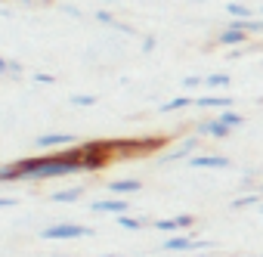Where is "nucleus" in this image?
I'll list each match as a JSON object with an SVG mask.
<instances>
[{
    "label": "nucleus",
    "instance_id": "nucleus-29",
    "mask_svg": "<svg viewBox=\"0 0 263 257\" xmlns=\"http://www.w3.org/2000/svg\"><path fill=\"white\" fill-rule=\"evenodd\" d=\"M96 4H124V0H96Z\"/></svg>",
    "mask_w": 263,
    "mask_h": 257
},
{
    "label": "nucleus",
    "instance_id": "nucleus-31",
    "mask_svg": "<svg viewBox=\"0 0 263 257\" xmlns=\"http://www.w3.org/2000/svg\"><path fill=\"white\" fill-rule=\"evenodd\" d=\"M99 257H121V254H99Z\"/></svg>",
    "mask_w": 263,
    "mask_h": 257
},
{
    "label": "nucleus",
    "instance_id": "nucleus-28",
    "mask_svg": "<svg viewBox=\"0 0 263 257\" xmlns=\"http://www.w3.org/2000/svg\"><path fill=\"white\" fill-rule=\"evenodd\" d=\"M180 257H208V254H201V251H192V254H180Z\"/></svg>",
    "mask_w": 263,
    "mask_h": 257
},
{
    "label": "nucleus",
    "instance_id": "nucleus-21",
    "mask_svg": "<svg viewBox=\"0 0 263 257\" xmlns=\"http://www.w3.org/2000/svg\"><path fill=\"white\" fill-rule=\"evenodd\" d=\"M183 87H186V90L204 87V75H186V78H183Z\"/></svg>",
    "mask_w": 263,
    "mask_h": 257
},
{
    "label": "nucleus",
    "instance_id": "nucleus-4",
    "mask_svg": "<svg viewBox=\"0 0 263 257\" xmlns=\"http://www.w3.org/2000/svg\"><path fill=\"white\" fill-rule=\"evenodd\" d=\"M198 149H201V137H198V134H192V137H183V140H180V143H177L174 149H167V152H164V155H161L158 161H161V164H174V161H189V158H192V155H195Z\"/></svg>",
    "mask_w": 263,
    "mask_h": 257
},
{
    "label": "nucleus",
    "instance_id": "nucleus-38",
    "mask_svg": "<svg viewBox=\"0 0 263 257\" xmlns=\"http://www.w3.org/2000/svg\"><path fill=\"white\" fill-rule=\"evenodd\" d=\"M260 257H263V254H260Z\"/></svg>",
    "mask_w": 263,
    "mask_h": 257
},
{
    "label": "nucleus",
    "instance_id": "nucleus-9",
    "mask_svg": "<svg viewBox=\"0 0 263 257\" xmlns=\"http://www.w3.org/2000/svg\"><path fill=\"white\" fill-rule=\"evenodd\" d=\"M248 41H251V34H248L245 28H235V25H226V28L214 38V44H217V47H226V50L248 47Z\"/></svg>",
    "mask_w": 263,
    "mask_h": 257
},
{
    "label": "nucleus",
    "instance_id": "nucleus-1",
    "mask_svg": "<svg viewBox=\"0 0 263 257\" xmlns=\"http://www.w3.org/2000/svg\"><path fill=\"white\" fill-rule=\"evenodd\" d=\"M74 174H87L81 146H68V149H59V152H44V155H31V158L16 161L19 183L62 180V177H74Z\"/></svg>",
    "mask_w": 263,
    "mask_h": 257
},
{
    "label": "nucleus",
    "instance_id": "nucleus-34",
    "mask_svg": "<svg viewBox=\"0 0 263 257\" xmlns=\"http://www.w3.org/2000/svg\"><path fill=\"white\" fill-rule=\"evenodd\" d=\"M189 4H204V0H189Z\"/></svg>",
    "mask_w": 263,
    "mask_h": 257
},
{
    "label": "nucleus",
    "instance_id": "nucleus-39",
    "mask_svg": "<svg viewBox=\"0 0 263 257\" xmlns=\"http://www.w3.org/2000/svg\"><path fill=\"white\" fill-rule=\"evenodd\" d=\"M260 192H263V189H260Z\"/></svg>",
    "mask_w": 263,
    "mask_h": 257
},
{
    "label": "nucleus",
    "instance_id": "nucleus-3",
    "mask_svg": "<svg viewBox=\"0 0 263 257\" xmlns=\"http://www.w3.org/2000/svg\"><path fill=\"white\" fill-rule=\"evenodd\" d=\"M204 248H214V242H198L192 232H174L161 242V251H167V254H192V251H204Z\"/></svg>",
    "mask_w": 263,
    "mask_h": 257
},
{
    "label": "nucleus",
    "instance_id": "nucleus-18",
    "mask_svg": "<svg viewBox=\"0 0 263 257\" xmlns=\"http://www.w3.org/2000/svg\"><path fill=\"white\" fill-rule=\"evenodd\" d=\"M229 84H232L229 71H211V75H204V87H208V90H223V87H229Z\"/></svg>",
    "mask_w": 263,
    "mask_h": 257
},
{
    "label": "nucleus",
    "instance_id": "nucleus-35",
    "mask_svg": "<svg viewBox=\"0 0 263 257\" xmlns=\"http://www.w3.org/2000/svg\"><path fill=\"white\" fill-rule=\"evenodd\" d=\"M257 211H260V214H263V201H260V208H257Z\"/></svg>",
    "mask_w": 263,
    "mask_h": 257
},
{
    "label": "nucleus",
    "instance_id": "nucleus-27",
    "mask_svg": "<svg viewBox=\"0 0 263 257\" xmlns=\"http://www.w3.org/2000/svg\"><path fill=\"white\" fill-rule=\"evenodd\" d=\"M65 13H68V16H71V19H84V13H81V10H78V7H65Z\"/></svg>",
    "mask_w": 263,
    "mask_h": 257
},
{
    "label": "nucleus",
    "instance_id": "nucleus-19",
    "mask_svg": "<svg viewBox=\"0 0 263 257\" xmlns=\"http://www.w3.org/2000/svg\"><path fill=\"white\" fill-rule=\"evenodd\" d=\"M217 118H220L226 127H232V131L245 127V115H241V112H235V108H223V112H217Z\"/></svg>",
    "mask_w": 263,
    "mask_h": 257
},
{
    "label": "nucleus",
    "instance_id": "nucleus-12",
    "mask_svg": "<svg viewBox=\"0 0 263 257\" xmlns=\"http://www.w3.org/2000/svg\"><path fill=\"white\" fill-rule=\"evenodd\" d=\"M235 105V99L232 96H195V108H217V112H223V108H232Z\"/></svg>",
    "mask_w": 263,
    "mask_h": 257
},
{
    "label": "nucleus",
    "instance_id": "nucleus-7",
    "mask_svg": "<svg viewBox=\"0 0 263 257\" xmlns=\"http://www.w3.org/2000/svg\"><path fill=\"white\" fill-rule=\"evenodd\" d=\"M189 168H195V171H226L232 161L226 158V155H214V152H195L189 161H186Z\"/></svg>",
    "mask_w": 263,
    "mask_h": 257
},
{
    "label": "nucleus",
    "instance_id": "nucleus-22",
    "mask_svg": "<svg viewBox=\"0 0 263 257\" xmlns=\"http://www.w3.org/2000/svg\"><path fill=\"white\" fill-rule=\"evenodd\" d=\"M155 47H158V38H155V34H146V38H143V47H140V50H143V53H152Z\"/></svg>",
    "mask_w": 263,
    "mask_h": 257
},
{
    "label": "nucleus",
    "instance_id": "nucleus-36",
    "mask_svg": "<svg viewBox=\"0 0 263 257\" xmlns=\"http://www.w3.org/2000/svg\"><path fill=\"white\" fill-rule=\"evenodd\" d=\"M245 257H260V254H245Z\"/></svg>",
    "mask_w": 263,
    "mask_h": 257
},
{
    "label": "nucleus",
    "instance_id": "nucleus-11",
    "mask_svg": "<svg viewBox=\"0 0 263 257\" xmlns=\"http://www.w3.org/2000/svg\"><path fill=\"white\" fill-rule=\"evenodd\" d=\"M93 19L99 22V25H105V28H115V31H121V34H134V28H130L127 22H121L115 13H108V10H96L93 13Z\"/></svg>",
    "mask_w": 263,
    "mask_h": 257
},
{
    "label": "nucleus",
    "instance_id": "nucleus-26",
    "mask_svg": "<svg viewBox=\"0 0 263 257\" xmlns=\"http://www.w3.org/2000/svg\"><path fill=\"white\" fill-rule=\"evenodd\" d=\"M0 78H10V59L0 56Z\"/></svg>",
    "mask_w": 263,
    "mask_h": 257
},
{
    "label": "nucleus",
    "instance_id": "nucleus-6",
    "mask_svg": "<svg viewBox=\"0 0 263 257\" xmlns=\"http://www.w3.org/2000/svg\"><path fill=\"white\" fill-rule=\"evenodd\" d=\"M195 134H198L201 140H204V137H208V140H229V137H232V127H226V124L214 115V118H201V121L195 124Z\"/></svg>",
    "mask_w": 263,
    "mask_h": 257
},
{
    "label": "nucleus",
    "instance_id": "nucleus-25",
    "mask_svg": "<svg viewBox=\"0 0 263 257\" xmlns=\"http://www.w3.org/2000/svg\"><path fill=\"white\" fill-rule=\"evenodd\" d=\"M16 205H19L16 195H0V211H4V208H16Z\"/></svg>",
    "mask_w": 263,
    "mask_h": 257
},
{
    "label": "nucleus",
    "instance_id": "nucleus-8",
    "mask_svg": "<svg viewBox=\"0 0 263 257\" xmlns=\"http://www.w3.org/2000/svg\"><path fill=\"white\" fill-rule=\"evenodd\" d=\"M90 211H93V214H111V217H121V214H130V201L121 198V195L96 198V201H90Z\"/></svg>",
    "mask_w": 263,
    "mask_h": 257
},
{
    "label": "nucleus",
    "instance_id": "nucleus-15",
    "mask_svg": "<svg viewBox=\"0 0 263 257\" xmlns=\"http://www.w3.org/2000/svg\"><path fill=\"white\" fill-rule=\"evenodd\" d=\"M226 16L229 19H254L257 16V10L251 7V4H238V0H229V4H226Z\"/></svg>",
    "mask_w": 263,
    "mask_h": 257
},
{
    "label": "nucleus",
    "instance_id": "nucleus-13",
    "mask_svg": "<svg viewBox=\"0 0 263 257\" xmlns=\"http://www.w3.org/2000/svg\"><path fill=\"white\" fill-rule=\"evenodd\" d=\"M84 186H68V189H56L53 195H50V201L53 205H74V201H81L84 198Z\"/></svg>",
    "mask_w": 263,
    "mask_h": 257
},
{
    "label": "nucleus",
    "instance_id": "nucleus-5",
    "mask_svg": "<svg viewBox=\"0 0 263 257\" xmlns=\"http://www.w3.org/2000/svg\"><path fill=\"white\" fill-rule=\"evenodd\" d=\"M34 146L41 152H59V149H68V146H78V137L74 134H62V131H53V134H41L34 140Z\"/></svg>",
    "mask_w": 263,
    "mask_h": 257
},
{
    "label": "nucleus",
    "instance_id": "nucleus-30",
    "mask_svg": "<svg viewBox=\"0 0 263 257\" xmlns=\"http://www.w3.org/2000/svg\"><path fill=\"white\" fill-rule=\"evenodd\" d=\"M13 4H34V0H13Z\"/></svg>",
    "mask_w": 263,
    "mask_h": 257
},
{
    "label": "nucleus",
    "instance_id": "nucleus-2",
    "mask_svg": "<svg viewBox=\"0 0 263 257\" xmlns=\"http://www.w3.org/2000/svg\"><path fill=\"white\" fill-rule=\"evenodd\" d=\"M93 235H96L93 226L71 223V220H59V223H50V226L41 229L44 242H74V238H93Z\"/></svg>",
    "mask_w": 263,
    "mask_h": 257
},
{
    "label": "nucleus",
    "instance_id": "nucleus-20",
    "mask_svg": "<svg viewBox=\"0 0 263 257\" xmlns=\"http://www.w3.org/2000/svg\"><path fill=\"white\" fill-rule=\"evenodd\" d=\"M68 102L74 108H93L99 102V96H93V93H74V96H68Z\"/></svg>",
    "mask_w": 263,
    "mask_h": 257
},
{
    "label": "nucleus",
    "instance_id": "nucleus-14",
    "mask_svg": "<svg viewBox=\"0 0 263 257\" xmlns=\"http://www.w3.org/2000/svg\"><path fill=\"white\" fill-rule=\"evenodd\" d=\"M115 223H118L121 229H127V232H140V229L152 226L149 217H134V214H121V217H115Z\"/></svg>",
    "mask_w": 263,
    "mask_h": 257
},
{
    "label": "nucleus",
    "instance_id": "nucleus-10",
    "mask_svg": "<svg viewBox=\"0 0 263 257\" xmlns=\"http://www.w3.org/2000/svg\"><path fill=\"white\" fill-rule=\"evenodd\" d=\"M111 195H134V192H140L143 189V180H137V177H121V180H111L108 186H105Z\"/></svg>",
    "mask_w": 263,
    "mask_h": 257
},
{
    "label": "nucleus",
    "instance_id": "nucleus-32",
    "mask_svg": "<svg viewBox=\"0 0 263 257\" xmlns=\"http://www.w3.org/2000/svg\"><path fill=\"white\" fill-rule=\"evenodd\" d=\"M257 16H263V4H260V10H257Z\"/></svg>",
    "mask_w": 263,
    "mask_h": 257
},
{
    "label": "nucleus",
    "instance_id": "nucleus-17",
    "mask_svg": "<svg viewBox=\"0 0 263 257\" xmlns=\"http://www.w3.org/2000/svg\"><path fill=\"white\" fill-rule=\"evenodd\" d=\"M195 105V96H174V99H167V102H161V108L158 112H183V108H192Z\"/></svg>",
    "mask_w": 263,
    "mask_h": 257
},
{
    "label": "nucleus",
    "instance_id": "nucleus-33",
    "mask_svg": "<svg viewBox=\"0 0 263 257\" xmlns=\"http://www.w3.org/2000/svg\"><path fill=\"white\" fill-rule=\"evenodd\" d=\"M53 257H71V254H53Z\"/></svg>",
    "mask_w": 263,
    "mask_h": 257
},
{
    "label": "nucleus",
    "instance_id": "nucleus-24",
    "mask_svg": "<svg viewBox=\"0 0 263 257\" xmlns=\"http://www.w3.org/2000/svg\"><path fill=\"white\" fill-rule=\"evenodd\" d=\"M22 75H25V65L16 62V59H10V78H22Z\"/></svg>",
    "mask_w": 263,
    "mask_h": 257
},
{
    "label": "nucleus",
    "instance_id": "nucleus-23",
    "mask_svg": "<svg viewBox=\"0 0 263 257\" xmlns=\"http://www.w3.org/2000/svg\"><path fill=\"white\" fill-rule=\"evenodd\" d=\"M31 78H34V84H56V75H47V71H34Z\"/></svg>",
    "mask_w": 263,
    "mask_h": 257
},
{
    "label": "nucleus",
    "instance_id": "nucleus-16",
    "mask_svg": "<svg viewBox=\"0 0 263 257\" xmlns=\"http://www.w3.org/2000/svg\"><path fill=\"white\" fill-rule=\"evenodd\" d=\"M260 201H263V192H245V195L232 198L229 208L232 211H245V208H260Z\"/></svg>",
    "mask_w": 263,
    "mask_h": 257
},
{
    "label": "nucleus",
    "instance_id": "nucleus-37",
    "mask_svg": "<svg viewBox=\"0 0 263 257\" xmlns=\"http://www.w3.org/2000/svg\"><path fill=\"white\" fill-rule=\"evenodd\" d=\"M257 4H263V0H257Z\"/></svg>",
    "mask_w": 263,
    "mask_h": 257
}]
</instances>
